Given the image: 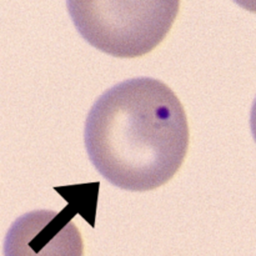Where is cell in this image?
I'll use <instances>...</instances> for the list:
<instances>
[{
	"label": "cell",
	"instance_id": "1",
	"mask_svg": "<svg viewBox=\"0 0 256 256\" xmlns=\"http://www.w3.org/2000/svg\"><path fill=\"white\" fill-rule=\"evenodd\" d=\"M84 142L90 162L110 184L149 192L166 184L186 156V114L160 80L128 79L94 102L85 122Z\"/></svg>",
	"mask_w": 256,
	"mask_h": 256
},
{
	"label": "cell",
	"instance_id": "2",
	"mask_svg": "<svg viewBox=\"0 0 256 256\" xmlns=\"http://www.w3.org/2000/svg\"><path fill=\"white\" fill-rule=\"evenodd\" d=\"M179 0H69L70 18L82 38L116 58L148 54L164 40Z\"/></svg>",
	"mask_w": 256,
	"mask_h": 256
},
{
	"label": "cell",
	"instance_id": "3",
	"mask_svg": "<svg viewBox=\"0 0 256 256\" xmlns=\"http://www.w3.org/2000/svg\"><path fill=\"white\" fill-rule=\"evenodd\" d=\"M75 212L35 210L18 218L4 240V256H82L84 244L72 222Z\"/></svg>",
	"mask_w": 256,
	"mask_h": 256
},
{
	"label": "cell",
	"instance_id": "4",
	"mask_svg": "<svg viewBox=\"0 0 256 256\" xmlns=\"http://www.w3.org/2000/svg\"><path fill=\"white\" fill-rule=\"evenodd\" d=\"M250 129H252V136L256 142V98L254 100V104H252V112H250Z\"/></svg>",
	"mask_w": 256,
	"mask_h": 256
}]
</instances>
